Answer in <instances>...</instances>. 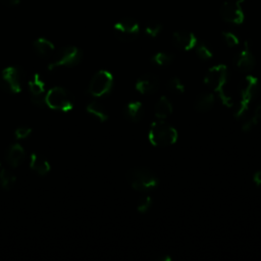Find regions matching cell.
Returning a JSON list of instances; mask_svg holds the SVG:
<instances>
[{
  "label": "cell",
  "instance_id": "cell-7",
  "mask_svg": "<svg viewBox=\"0 0 261 261\" xmlns=\"http://www.w3.org/2000/svg\"><path fill=\"white\" fill-rule=\"evenodd\" d=\"M113 75L106 69L97 71L90 81L88 93L93 97H103L110 93L113 87Z\"/></svg>",
  "mask_w": 261,
  "mask_h": 261
},
{
  "label": "cell",
  "instance_id": "cell-16",
  "mask_svg": "<svg viewBox=\"0 0 261 261\" xmlns=\"http://www.w3.org/2000/svg\"><path fill=\"white\" fill-rule=\"evenodd\" d=\"M33 49L38 56L42 58H48L54 53L55 47L50 40L41 37L33 42Z\"/></svg>",
  "mask_w": 261,
  "mask_h": 261
},
{
  "label": "cell",
  "instance_id": "cell-6",
  "mask_svg": "<svg viewBox=\"0 0 261 261\" xmlns=\"http://www.w3.org/2000/svg\"><path fill=\"white\" fill-rule=\"evenodd\" d=\"M83 58V52L75 46H65L60 48L54 55L52 61L48 65V69L52 70L56 67L66 66L72 67L77 65Z\"/></svg>",
  "mask_w": 261,
  "mask_h": 261
},
{
  "label": "cell",
  "instance_id": "cell-30",
  "mask_svg": "<svg viewBox=\"0 0 261 261\" xmlns=\"http://www.w3.org/2000/svg\"><path fill=\"white\" fill-rule=\"evenodd\" d=\"M258 123V118H256L255 116L251 117L249 120H247L246 122H244V124L242 125V128L244 132H249L251 130L256 124Z\"/></svg>",
  "mask_w": 261,
  "mask_h": 261
},
{
  "label": "cell",
  "instance_id": "cell-10",
  "mask_svg": "<svg viewBox=\"0 0 261 261\" xmlns=\"http://www.w3.org/2000/svg\"><path fill=\"white\" fill-rule=\"evenodd\" d=\"M113 32L119 40L123 42H129L136 39L139 35L140 25L133 18H123L114 23Z\"/></svg>",
  "mask_w": 261,
  "mask_h": 261
},
{
  "label": "cell",
  "instance_id": "cell-23",
  "mask_svg": "<svg viewBox=\"0 0 261 261\" xmlns=\"http://www.w3.org/2000/svg\"><path fill=\"white\" fill-rule=\"evenodd\" d=\"M151 61L158 66H168L173 61V55L167 52H157L151 57Z\"/></svg>",
  "mask_w": 261,
  "mask_h": 261
},
{
  "label": "cell",
  "instance_id": "cell-3",
  "mask_svg": "<svg viewBox=\"0 0 261 261\" xmlns=\"http://www.w3.org/2000/svg\"><path fill=\"white\" fill-rule=\"evenodd\" d=\"M259 90L258 79L252 74H249L243 79L239 85L240 103L236 111V118L243 117L249 109V105L255 98Z\"/></svg>",
  "mask_w": 261,
  "mask_h": 261
},
{
  "label": "cell",
  "instance_id": "cell-17",
  "mask_svg": "<svg viewBox=\"0 0 261 261\" xmlns=\"http://www.w3.org/2000/svg\"><path fill=\"white\" fill-rule=\"evenodd\" d=\"M30 168L39 175H45L50 171L51 166L43 156L33 153L30 156Z\"/></svg>",
  "mask_w": 261,
  "mask_h": 261
},
{
  "label": "cell",
  "instance_id": "cell-26",
  "mask_svg": "<svg viewBox=\"0 0 261 261\" xmlns=\"http://www.w3.org/2000/svg\"><path fill=\"white\" fill-rule=\"evenodd\" d=\"M167 87L173 93L182 94L185 92V86L178 77H171L167 83Z\"/></svg>",
  "mask_w": 261,
  "mask_h": 261
},
{
  "label": "cell",
  "instance_id": "cell-24",
  "mask_svg": "<svg viewBox=\"0 0 261 261\" xmlns=\"http://www.w3.org/2000/svg\"><path fill=\"white\" fill-rule=\"evenodd\" d=\"M195 48H196V53H197V55H198V57L200 59L208 60V59L212 58L213 53H212V51L210 50V48L206 44H204L202 42H200V43L198 42Z\"/></svg>",
  "mask_w": 261,
  "mask_h": 261
},
{
  "label": "cell",
  "instance_id": "cell-21",
  "mask_svg": "<svg viewBox=\"0 0 261 261\" xmlns=\"http://www.w3.org/2000/svg\"><path fill=\"white\" fill-rule=\"evenodd\" d=\"M86 110L89 114H91L92 116L96 117L99 121L101 122H104L108 119V114L105 110V108L98 102L96 101H92L90 102L87 107H86Z\"/></svg>",
  "mask_w": 261,
  "mask_h": 261
},
{
  "label": "cell",
  "instance_id": "cell-35",
  "mask_svg": "<svg viewBox=\"0 0 261 261\" xmlns=\"http://www.w3.org/2000/svg\"><path fill=\"white\" fill-rule=\"evenodd\" d=\"M0 166H1V162H0Z\"/></svg>",
  "mask_w": 261,
  "mask_h": 261
},
{
  "label": "cell",
  "instance_id": "cell-4",
  "mask_svg": "<svg viewBox=\"0 0 261 261\" xmlns=\"http://www.w3.org/2000/svg\"><path fill=\"white\" fill-rule=\"evenodd\" d=\"M126 178L136 191H149L156 188L159 184L158 177L146 167H135L130 169Z\"/></svg>",
  "mask_w": 261,
  "mask_h": 261
},
{
  "label": "cell",
  "instance_id": "cell-9",
  "mask_svg": "<svg viewBox=\"0 0 261 261\" xmlns=\"http://www.w3.org/2000/svg\"><path fill=\"white\" fill-rule=\"evenodd\" d=\"M245 0H229L222 3L220 7L221 18L229 23L241 24L245 19L243 2Z\"/></svg>",
  "mask_w": 261,
  "mask_h": 261
},
{
  "label": "cell",
  "instance_id": "cell-14",
  "mask_svg": "<svg viewBox=\"0 0 261 261\" xmlns=\"http://www.w3.org/2000/svg\"><path fill=\"white\" fill-rule=\"evenodd\" d=\"M135 88L139 93L143 95L153 94L159 88V79L152 73L143 74L137 80Z\"/></svg>",
  "mask_w": 261,
  "mask_h": 261
},
{
  "label": "cell",
  "instance_id": "cell-29",
  "mask_svg": "<svg viewBox=\"0 0 261 261\" xmlns=\"http://www.w3.org/2000/svg\"><path fill=\"white\" fill-rule=\"evenodd\" d=\"M32 133V128L29 126H19L15 129V137L18 140H22V139H27Z\"/></svg>",
  "mask_w": 261,
  "mask_h": 261
},
{
  "label": "cell",
  "instance_id": "cell-33",
  "mask_svg": "<svg viewBox=\"0 0 261 261\" xmlns=\"http://www.w3.org/2000/svg\"><path fill=\"white\" fill-rule=\"evenodd\" d=\"M256 118L258 119H261V104H259L256 109H255V115H254Z\"/></svg>",
  "mask_w": 261,
  "mask_h": 261
},
{
  "label": "cell",
  "instance_id": "cell-19",
  "mask_svg": "<svg viewBox=\"0 0 261 261\" xmlns=\"http://www.w3.org/2000/svg\"><path fill=\"white\" fill-rule=\"evenodd\" d=\"M215 103V97L212 93L204 92L201 93L194 102V108L198 112H207L209 111Z\"/></svg>",
  "mask_w": 261,
  "mask_h": 261
},
{
  "label": "cell",
  "instance_id": "cell-13",
  "mask_svg": "<svg viewBox=\"0 0 261 261\" xmlns=\"http://www.w3.org/2000/svg\"><path fill=\"white\" fill-rule=\"evenodd\" d=\"M172 42L175 47L184 51H190L196 47L198 39L196 35L188 31H176L172 34Z\"/></svg>",
  "mask_w": 261,
  "mask_h": 261
},
{
  "label": "cell",
  "instance_id": "cell-18",
  "mask_svg": "<svg viewBox=\"0 0 261 261\" xmlns=\"http://www.w3.org/2000/svg\"><path fill=\"white\" fill-rule=\"evenodd\" d=\"M124 115L133 122L140 121L144 115L143 104L140 101L128 102L124 107Z\"/></svg>",
  "mask_w": 261,
  "mask_h": 261
},
{
  "label": "cell",
  "instance_id": "cell-11",
  "mask_svg": "<svg viewBox=\"0 0 261 261\" xmlns=\"http://www.w3.org/2000/svg\"><path fill=\"white\" fill-rule=\"evenodd\" d=\"M29 90L31 94V100L33 104L36 106L42 107L45 103V97H46V87L45 83L43 82L42 77L39 73H34V75L29 81Z\"/></svg>",
  "mask_w": 261,
  "mask_h": 261
},
{
  "label": "cell",
  "instance_id": "cell-28",
  "mask_svg": "<svg viewBox=\"0 0 261 261\" xmlns=\"http://www.w3.org/2000/svg\"><path fill=\"white\" fill-rule=\"evenodd\" d=\"M222 38L228 47H236L240 44L238 36L231 32H222Z\"/></svg>",
  "mask_w": 261,
  "mask_h": 261
},
{
  "label": "cell",
  "instance_id": "cell-15",
  "mask_svg": "<svg viewBox=\"0 0 261 261\" xmlns=\"http://www.w3.org/2000/svg\"><path fill=\"white\" fill-rule=\"evenodd\" d=\"M25 158V151L18 143L10 145L6 151V161L11 167H18Z\"/></svg>",
  "mask_w": 261,
  "mask_h": 261
},
{
  "label": "cell",
  "instance_id": "cell-5",
  "mask_svg": "<svg viewBox=\"0 0 261 261\" xmlns=\"http://www.w3.org/2000/svg\"><path fill=\"white\" fill-rule=\"evenodd\" d=\"M45 103L51 109L67 112L73 108L74 98L67 89L63 87H54L46 93Z\"/></svg>",
  "mask_w": 261,
  "mask_h": 261
},
{
  "label": "cell",
  "instance_id": "cell-12",
  "mask_svg": "<svg viewBox=\"0 0 261 261\" xmlns=\"http://www.w3.org/2000/svg\"><path fill=\"white\" fill-rule=\"evenodd\" d=\"M236 66L242 72H250L255 66V58L248 41L244 43L243 49L236 56Z\"/></svg>",
  "mask_w": 261,
  "mask_h": 261
},
{
  "label": "cell",
  "instance_id": "cell-20",
  "mask_svg": "<svg viewBox=\"0 0 261 261\" xmlns=\"http://www.w3.org/2000/svg\"><path fill=\"white\" fill-rule=\"evenodd\" d=\"M172 111H173V107L170 100L165 96H161L157 101V103L155 104V108H154L155 116L158 119H164L167 116H169L172 113Z\"/></svg>",
  "mask_w": 261,
  "mask_h": 261
},
{
  "label": "cell",
  "instance_id": "cell-22",
  "mask_svg": "<svg viewBox=\"0 0 261 261\" xmlns=\"http://www.w3.org/2000/svg\"><path fill=\"white\" fill-rule=\"evenodd\" d=\"M15 180H16V177L11 171H9L5 168L1 169V171H0V186H1L2 189L10 190L13 187Z\"/></svg>",
  "mask_w": 261,
  "mask_h": 261
},
{
  "label": "cell",
  "instance_id": "cell-27",
  "mask_svg": "<svg viewBox=\"0 0 261 261\" xmlns=\"http://www.w3.org/2000/svg\"><path fill=\"white\" fill-rule=\"evenodd\" d=\"M152 206V198L149 196H144L140 198L137 203V210L140 213H146Z\"/></svg>",
  "mask_w": 261,
  "mask_h": 261
},
{
  "label": "cell",
  "instance_id": "cell-2",
  "mask_svg": "<svg viewBox=\"0 0 261 261\" xmlns=\"http://www.w3.org/2000/svg\"><path fill=\"white\" fill-rule=\"evenodd\" d=\"M177 137L176 128L162 119L154 121L148 132L149 142L156 147L170 146L176 142Z\"/></svg>",
  "mask_w": 261,
  "mask_h": 261
},
{
  "label": "cell",
  "instance_id": "cell-25",
  "mask_svg": "<svg viewBox=\"0 0 261 261\" xmlns=\"http://www.w3.org/2000/svg\"><path fill=\"white\" fill-rule=\"evenodd\" d=\"M162 31V24L156 21H151L145 27V33L151 37V38H156Z\"/></svg>",
  "mask_w": 261,
  "mask_h": 261
},
{
  "label": "cell",
  "instance_id": "cell-1",
  "mask_svg": "<svg viewBox=\"0 0 261 261\" xmlns=\"http://www.w3.org/2000/svg\"><path fill=\"white\" fill-rule=\"evenodd\" d=\"M227 80H228V69L224 64H217L210 67L204 77L205 84L218 94L222 103L225 106L230 107L232 104V101L227 95H225L223 90L224 86L227 83Z\"/></svg>",
  "mask_w": 261,
  "mask_h": 261
},
{
  "label": "cell",
  "instance_id": "cell-8",
  "mask_svg": "<svg viewBox=\"0 0 261 261\" xmlns=\"http://www.w3.org/2000/svg\"><path fill=\"white\" fill-rule=\"evenodd\" d=\"M23 71L18 66H9L2 70L0 74V86L3 90L18 94L22 89Z\"/></svg>",
  "mask_w": 261,
  "mask_h": 261
},
{
  "label": "cell",
  "instance_id": "cell-32",
  "mask_svg": "<svg viewBox=\"0 0 261 261\" xmlns=\"http://www.w3.org/2000/svg\"><path fill=\"white\" fill-rule=\"evenodd\" d=\"M0 1L7 6H15V5H18L20 2V0H0Z\"/></svg>",
  "mask_w": 261,
  "mask_h": 261
},
{
  "label": "cell",
  "instance_id": "cell-34",
  "mask_svg": "<svg viewBox=\"0 0 261 261\" xmlns=\"http://www.w3.org/2000/svg\"><path fill=\"white\" fill-rule=\"evenodd\" d=\"M159 260H162V261H170L171 258L168 257V256H163V257H159Z\"/></svg>",
  "mask_w": 261,
  "mask_h": 261
},
{
  "label": "cell",
  "instance_id": "cell-31",
  "mask_svg": "<svg viewBox=\"0 0 261 261\" xmlns=\"http://www.w3.org/2000/svg\"><path fill=\"white\" fill-rule=\"evenodd\" d=\"M253 181L257 185V186H261V170H258L254 173L253 175Z\"/></svg>",
  "mask_w": 261,
  "mask_h": 261
}]
</instances>
